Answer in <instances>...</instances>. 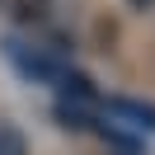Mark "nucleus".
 Masks as SVG:
<instances>
[{
  "label": "nucleus",
  "mask_w": 155,
  "mask_h": 155,
  "mask_svg": "<svg viewBox=\"0 0 155 155\" xmlns=\"http://www.w3.org/2000/svg\"><path fill=\"white\" fill-rule=\"evenodd\" d=\"M0 155H28V141L14 122H0Z\"/></svg>",
  "instance_id": "nucleus-2"
},
{
  "label": "nucleus",
  "mask_w": 155,
  "mask_h": 155,
  "mask_svg": "<svg viewBox=\"0 0 155 155\" xmlns=\"http://www.w3.org/2000/svg\"><path fill=\"white\" fill-rule=\"evenodd\" d=\"M0 19L24 24V28H38L52 19V0H0Z\"/></svg>",
  "instance_id": "nucleus-1"
},
{
  "label": "nucleus",
  "mask_w": 155,
  "mask_h": 155,
  "mask_svg": "<svg viewBox=\"0 0 155 155\" xmlns=\"http://www.w3.org/2000/svg\"><path fill=\"white\" fill-rule=\"evenodd\" d=\"M132 5H136V10H155V0H132Z\"/></svg>",
  "instance_id": "nucleus-3"
}]
</instances>
